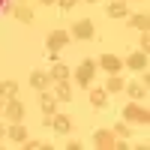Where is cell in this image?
Listing matches in <instances>:
<instances>
[{"mask_svg": "<svg viewBox=\"0 0 150 150\" xmlns=\"http://www.w3.org/2000/svg\"><path fill=\"white\" fill-rule=\"evenodd\" d=\"M48 48H51V51H60V48H66L69 45V33L66 30H54L51 36H48V42H45Z\"/></svg>", "mask_w": 150, "mask_h": 150, "instance_id": "4", "label": "cell"}, {"mask_svg": "<svg viewBox=\"0 0 150 150\" xmlns=\"http://www.w3.org/2000/svg\"><path fill=\"white\" fill-rule=\"evenodd\" d=\"M0 6H3V0H0Z\"/></svg>", "mask_w": 150, "mask_h": 150, "instance_id": "29", "label": "cell"}, {"mask_svg": "<svg viewBox=\"0 0 150 150\" xmlns=\"http://www.w3.org/2000/svg\"><path fill=\"white\" fill-rule=\"evenodd\" d=\"M39 105H42V111H45V114L51 117L54 111H57V99H54V93H42V96H39Z\"/></svg>", "mask_w": 150, "mask_h": 150, "instance_id": "9", "label": "cell"}, {"mask_svg": "<svg viewBox=\"0 0 150 150\" xmlns=\"http://www.w3.org/2000/svg\"><path fill=\"white\" fill-rule=\"evenodd\" d=\"M126 66H129V69H135V72H144V69H147V54H144V51L129 54V57H126Z\"/></svg>", "mask_w": 150, "mask_h": 150, "instance_id": "5", "label": "cell"}, {"mask_svg": "<svg viewBox=\"0 0 150 150\" xmlns=\"http://www.w3.org/2000/svg\"><path fill=\"white\" fill-rule=\"evenodd\" d=\"M87 3H96V0H87Z\"/></svg>", "mask_w": 150, "mask_h": 150, "instance_id": "28", "label": "cell"}, {"mask_svg": "<svg viewBox=\"0 0 150 150\" xmlns=\"http://www.w3.org/2000/svg\"><path fill=\"white\" fill-rule=\"evenodd\" d=\"M126 93L135 99V102H138V99H144V87H141V84H129V87H126Z\"/></svg>", "mask_w": 150, "mask_h": 150, "instance_id": "21", "label": "cell"}, {"mask_svg": "<svg viewBox=\"0 0 150 150\" xmlns=\"http://www.w3.org/2000/svg\"><path fill=\"white\" fill-rule=\"evenodd\" d=\"M24 147H27V150H45L48 144H42V141H27V144H24Z\"/></svg>", "mask_w": 150, "mask_h": 150, "instance_id": "22", "label": "cell"}, {"mask_svg": "<svg viewBox=\"0 0 150 150\" xmlns=\"http://www.w3.org/2000/svg\"><path fill=\"white\" fill-rule=\"evenodd\" d=\"M93 141H96V147H102V150H111V147H114V135L99 129V132L93 135Z\"/></svg>", "mask_w": 150, "mask_h": 150, "instance_id": "10", "label": "cell"}, {"mask_svg": "<svg viewBox=\"0 0 150 150\" xmlns=\"http://www.w3.org/2000/svg\"><path fill=\"white\" fill-rule=\"evenodd\" d=\"M6 117L9 120H21L24 117V105L18 102V99H9V102H6Z\"/></svg>", "mask_w": 150, "mask_h": 150, "instance_id": "8", "label": "cell"}, {"mask_svg": "<svg viewBox=\"0 0 150 150\" xmlns=\"http://www.w3.org/2000/svg\"><path fill=\"white\" fill-rule=\"evenodd\" d=\"M90 105H93V108H105V105H108V90H99V87L90 90Z\"/></svg>", "mask_w": 150, "mask_h": 150, "instance_id": "11", "label": "cell"}, {"mask_svg": "<svg viewBox=\"0 0 150 150\" xmlns=\"http://www.w3.org/2000/svg\"><path fill=\"white\" fill-rule=\"evenodd\" d=\"M15 93H18L15 81H0V96H3V99H15Z\"/></svg>", "mask_w": 150, "mask_h": 150, "instance_id": "13", "label": "cell"}, {"mask_svg": "<svg viewBox=\"0 0 150 150\" xmlns=\"http://www.w3.org/2000/svg\"><path fill=\"white\" fill-rule=\"evenodd\" d=\"M141 48H144V54H147V48H150V36H147V30H144V39H141Z\"/></svg>", "mask_w": 150, "mask_h": 150, "instance_id": "25", "label": "cell"}, {"mask_svg": "<svg viewBox=\"0 0 150 150\" xmlns=\"http://www.w3.org/2000/svg\"><path fill=\"white\" fill-rule=\"evenodd\" d=\"M108 15H111V18H123V15H126V3H123V0L108 3Z\"/></svg>", "mask_w": 150, "mask_h": 150, "instance_id": "16", "label": "cell"}, {"mask_svg": "<svg viewBox=\"0 0 150 150\" xmlns=\"http://www.w3.org/2000/svg\"><path fill=\"white\" fill-rule=\"evenodd\" d=\"M120 90H123L120 75H111V78H108V93H120Z\"/></svg>", "mask_w": 150, "mask_h": 150, "instance_id": "20", "label": "cell"}, {"mask_svg": "<svg viewBox=\"0 0 150 150\" xmlns=\"http://www.w3.org/2000/svg\"><path fill=\"white\" fill-rule=\"evenodd\" d=\"M51 126H54V132L66 135V132L72 129V123H69V117H66V114H51Z\"/></svg>", "mask_w": 150, "mask_h": 150, "instance_id": "7", "label": "cell"}, {"mask_svg": "<svg viewBox=\"0 0 150 150\" xmlns=\"http://www.w3.org/2000/svg\"><path fill=\"white\" fill-rule=\"evenodd\" d=\"M3 135H6V129H3V126H0V138H3Z\"/></svg>", "mask_w": 150, "mask_h": 150, "instance_id": "27", "label": "cell"}, {"mask_svg": "<svg viewBox=\"0 0 150 150\" xmlns=\"http://www.w3.org/2000/svg\"><path fill=\"white\" fill-rule=\"evenodd\" d=\"M30 84L36 90H45L48 87V72H30Z\"/></svg>", "mask_w": 150, "mask_h": 150, "instance_id": "15", "label": "cell"}, {"mask_svg": "<svg viewBox=\"0 0 150 150\" xmlns=\"http://www.w3.org/2000/svg\"><path fill=\"white\" fill-rule=\"evenodd\" d=\"M57 3H60V9H72L75 3H78V0H57Z\"/></svg>", "mask_w": 150, "mask_h": 150, "instance_id": "24", "label": "cell"}, {"mask_svg": "<svg viewBox=\"0 0 150 150\" xmlns=\"http://www.w3.org/2000/svg\"><path fill=\"white\" fill-rule=\"evenodd\" d=\"M120 114H123V120H132V123H144V126L150 123V111L141 108V105H126Z\"/></svg>", "mask_w": 150, "mask_h": 150, "instance_id": "1", "label": "cell"}, {"mask_svg": "<svg viewBox=\"0 0 150 150\" xmlns=\"http://www.w3.org/2000/svg\"><path fill=\"white\" fill-rule=\"evenodd\" d=\"M15 18L24 21V24H30V21H33V12H30L27 6H15Z\"/></svg>", "mask_w": 150, "mask_h": 150, "instance_id": "18", "label": "cell"}, {"mask_svg": "<svg viewBox=\"0 0 150 150\" xmlns=\"http://www.w3.org/2000/svg\"><path fill=\"white\" fill-rule=\"evenodd\" d=\"M54 99H60V102H69L72 99V87L66 81H57V90H54Z\"/></svg>", "mask_w": 150, "mask_h": 150, "instance_id": "12", "label": "cell"}, {"mask_svg": "<svg viewBox=\"0 0 150 150\" xmlns=\"http://www.w3.org/2000/svg\"><path fill=\"white\" fill-rule=\"evenodd\" d=\"M99 66H102L105 72H111V75H117V72H120V57H114V54H102V57H99Z\"/></svg>", "mask_w": 150, "mask_h": 150, "instance_id": "6", "label": "cell"}, {"mask_svg": "<svg viewBox=\"0 0 150 150\" xmlns=\"http://www.w3.org/2000/svg\"><path fill=\"white\" fill-rule=\"evenodd\" d=\"M42 3H45V6H51V3H57V0H42Z\"/></svg>", "mask_w": 150, "mask_h": 150, "instance_id": "26", "label": "cell"}, {"mask_svg": "<svg viewBox=\"0 0 150 150\" xmlns=\"http://www.w3.org/2000/svg\"><path fill=\"white\" fill-rule=\"evenodd\" d=\"M72 36H75V39H90V36H93V21H90V18L75 21V24H72Z\"/></svg>", "mask_w": 150, "mask_h": 150, "instance_id": "3", "label": "cell"}, {"mask_svg": "<svg viewBox=\"0 0 150 150\" xmlns=\"http://www.w3.org/2000/svg\"><path fill=\"white\" fill-rule=\"evenodd\" d=\"M48 78H54V81H66V78H69V69H66L63 63H54L51 72H48Z\"/></svg>", "mask_w": 150, "mask_h": 150, "instance_id": "14", "label": "cell"}, {"mask_svg": "<svg viewBox=\"0 0 150 150\" xmlns=\"http://www.w3.org/2000/svg\"><path fill=\"white\" fill-rule=\"evenodd\" d=\"M93 72H96V63L93 60H84V63L75 69V81H78L81 87H90V81H93Z\"/></svg>", "mask_w": 150, "mask_h": 150, "instance_id": "2", "label": "cell"}, {"mask_svg": "<svg viewBox=\"0 0 150 150\" xmlns=\"http://www.w3.org/2000/svg\"><path fill=\"white\" fill-rule=\"evenodd\" d=\"M114 132L120 135V138H126V135H129V126H123V123H117V126H114Z\"/></svg>", "mask_w": 150, "mask_h": 150, "instance_id": "23", "label": "cell"}, {"mask_svg": "<svg viewBox=\"0 0 150 150\" xmlns=\"http://www.w3.org/2000/svg\"><path fill=\"white\" fill-rule=\"evenodd\" d=\"M132 27L147 30V27H150V15H147V12H144V15H132Z\"/></svg>", "mask_w": 150, "mask_h": 150, "instance_id": "19", "label": "cell"}, {"mask_svg": "<svg viewBox=\"0 0 150 150\" xmlns=\"http://www.w3.org/2000/svg\"><path fill=\"white\" fill-rule=\"evenodd\" d=\"M9 138H12V141H27V129H24L21 123H15V126L9 129Z\"/></svg>", "mask_w": 150, "mask_h": 150, "instance_id": "17", "label": "cell"}]
</instances>
